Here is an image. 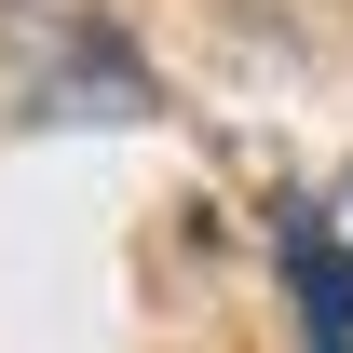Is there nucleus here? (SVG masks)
<instances>
[{
    "label": "nucleus",
    "instance_id": "1",
    "mask_svg": "<svg viewBox=\"0 0 353 353\" xmlns=\"http://www.w3.org/2000/svg\"><path fill=\"white\" fill-rule=\"evenodd\" d=\"M285 272L312 299V353H353V259L326 245V218H285Z\"/></svg>",
    "mask_w": 353,
    "mask_h": 353
}]
</instances>
